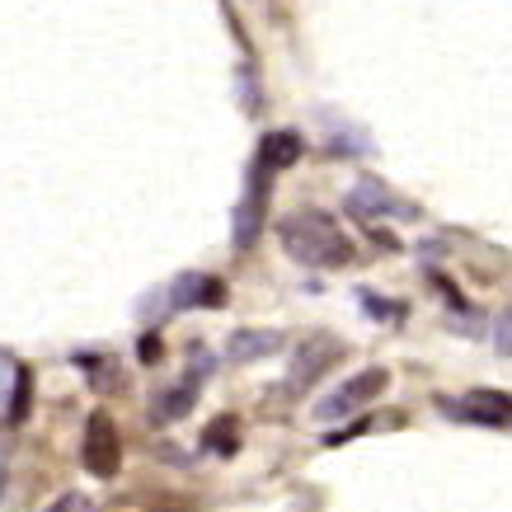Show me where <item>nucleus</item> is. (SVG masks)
Returning a JSON list of instances; mask_svg holds the SVG:
<instances>
[{
	"mask_svg": "<svg viewBox=\"0 0 512 512\" xmlns=\"http://www.w3.org/2000/svg\"><path fill=\"white\" fill-rule=\"evenodd\" d=\"M296 160H301V137L296 132H268L264 146H259V170H292Z\"/></svg>",
	"mask_w": 512,
	"mask_h": 512,
	"instance_id": "9",
	"label": "nucleus"
},
{
	"mask_svg": "<svg viewBox=\"0 0 512 512\" xmlns=\"http://www.w3.org/2000/svg\"><path fill=\"white\" fill-rule=\"evenodd\" d=\"M29 395H33V381H29V372L24 367H15V390H10V423H19L24 419V409H29Z\"/></svg>",
	"mask_w": 512,
	"mask_h": 512,
	"instance_id": "13",
	"label": "nucleus"
},
{
	"mask_svg": "<svg viewBox=\"0 0 512 512\" xmlns=\"http://www.w3.org/2000/svg\"><path fill=\"white\" fill-rule=\"evenodd\" d=\"M170 311H193V306H226V282L207 273H179L170 287Z\"/></svg>",
	"mask_w": 512,
	"mask_h": 512,
	"instance_id": "7",
	"label": "nucleus"
},
{
	"mask_svg": "<svg viewBox=\"0 0 512 512\" xmlns=\"http://www.w3.org/2000/svg\"><path fill=\"white\" fill-rule=\"evenodd\" d=\"M278 240L296 264H306V268H343L353 259V240L339 231V221L325 217V212H315V207L282 217Z\"/></svg>",
	"mask_w": 512,
	"mask_h": 512,
	"instance_id": "1",
	"label": "nucleus"
},
{
	"mask_svg": "<svg viewBox=\"0 0 512 512\" xmlns=\"http://www.w3.org/2000/svg\"><path fill=\"white\" fill-rule=\"evenodd\" d=\"M386 386H390V372H386V367H367V372L348 376V381H343L339 390H329L325 400L315 404V419H325V423L353 419L357 409H367V404H372Z\"/></svg>",
	"mask_w": 512,
	"mask_h": 512,
	"instance_id": "2",
	"label": "nucleus"
},
{
	"mask_svg": "<svg viewBox=\"0 0 512 512\" xmlns=\"http://www.w3.org/2000/svg\"><path fill=\"white\" fill-rule=\"evenodd\" d=\"M437 409H447L451 419L480 423V428H508L512 419V400L503 390H475V395H461V400H437Z\"/></svg>",
	"mask_w": 512,
	"mask_h": 512,
	"instance_id": "5",
	"label": "nucleus"
},
{
	"mask_svg": "<svg viewBox=\"0 0 512 512\" xmlns=\"http://www.w3.org/2000/svg\"><path fill=\"white\" fill-rule=\"evenodd\" d=\"M343 207L353 212L357 221H376V217H414V207L400 198H390L386 188L376 184V179H362L357 188H348V198H343Z\"/></svg>",
	"mask_w": 512,
	"mask_h": 512,
	"instance_id": "6",
	"label": "nucleus"
},
{
	"mask_svg": "<svg viewBox=\"0 0 512 512\" xmlns=\"http://www.w3.org/2000/svg\"><path fill=\"white\" fill-rule=\"evenodd\" d=\"M188 409H193V381H188V386L160 390L156 404H151V419H156V423H174V419H184Z\"/></svg>",
	"mask_w": 512,
	"mask_h": 512,
	"instance_id": "10",
	"label": "nucleus"
},
{
	"mask_svg": "<svg viewBox=\"0 0 512 512\" xmlns=\"http://www.w3.org/2000/svg\"><path fill=\"white\" fill-rule=\"evenodd\" d=\"M498 353H508V315H498Z\"/></svg>",
	"mask_w": 512,
	"mask_h": 512,
	"instance_id": "15",
	"label": "nucleus"
},
{
	"mask_svg": "<svg viewBox=\"0 0 512 512\" xmlns=\"http://www.w3.org/2000/svg\"><path fill=\"white\" fill-rule=\"evenodd\" d=\"M235 428H240V423H235L231 414L212 423V428L202 433V437H207V451H221V456H231V451H235Z\"/></svg>",
	"mask_w": 512,
	"mask_h": 512,
	"instance_id": "12",
	"label": "nucleus"
},
{
	"mask_svg": "<svg viewBox=\"0 0 512 512\" xmlns=\"http://www.w3.org/2000/svg\"><path fill=\"white\" fill-rule=\"evenodd\" d=\"M357 301L367 306L372 315H381V320H400L404 315V306H395V301H381V296H372V292H357Z\"/></svg>",
	"mask_w": 512,
	"mask_h": 512,
	"instance_id": "14",
	"label": "nucleus"
},
{
	"mask_svg": "<svg viewBox=\"0 0 512 512\" xmlns=\"http://www.w3.org/2000/svg\"><path fill=\"white\" fill-rule=\"evenodd\" d=\"M343 353V343L339 339H329V334H311V339H301L296 343V353H292V367H287V390H306L315 386L320 376L334 367V357Z\"/></svg>",
	"mask_w": 512,
	"mask_h": 512,
	"instance_id": "3",
	"label": "nucleus"
},
{
	"mask_svg": "<svg viewBox=\"0 0 512 512\" xmlns=\"http://www.w3.org/2000/svg\"><path fill=\"white\" fill-rule=\"evenodd\" d=\"M254 235H259V198L240 202V212H235V249H249Z\"/></svg>",
	"mask_w": 512,
	"mask_h": 512,
	"instance_id": "11",
	"label": "nucleus"
},
{
	"mask_svg": "<svg viewBox=\"0 0 512 512\" xmlns=\"http://www.w3.org/2000/svg\"><path fill=\"white\" fill-rule=\"evenodd\" d=\"M80 461L94 480H113L118 466H123V447H118V428H113L104 414H94L90 428H85V447H80Z\"/></svg>",
	"mask_w": 512,
	"mask_h": 512,
	"instance_id": "4",
	"label": "nucleus"
},
{
	"mask_svg": "<svg viewBox=\"0 0 512 512\" xmlns=\"http://www.w3.org/2000/svg\"><path fill=\"white\" fill-rule=\"evenodd\" d=\"M273 353H282L278 329H235L231 339H226V357L231 362H264Z\"/></svg>",
	"mask_w": 512,
	"mask_h": 512,
	"instance_id": "8",
	"label": "nucleus"
}]
</instances>
